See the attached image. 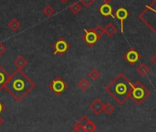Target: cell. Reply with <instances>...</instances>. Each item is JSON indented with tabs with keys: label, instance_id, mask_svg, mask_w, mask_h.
Here are the masks:
<instances>
[{
	"label": "cell",
	"instance_id": "obj_14",
	"mask_svg": "<svg viewBox=\"0 0 156 132\" xmlns=\"http://www.w3.org/2000/svg\"><path fill=\"white\" fill-rule=\"evenodd\" d=\"M104 31H105V33H106L109 37H112V36L118 31V29H117V28H116L113 24L109 23V24H107L106 27L104 28Z\"/></svg>",
	"mask_w": 156,
	"mask_h": 132
},
{
	"label": "cell",
	"instance_id": "obj_3",
	"mask_svg": "<svg viewBox=\"0 0 156 132\" xmlns=\"http://www.w3.org/2000/svg\"><path fill=\"white\" fill-rule=\"evenodd\" d=\"M139 19L156 35V0L145 6L144 10L139 16Z\"/></svg>",
	"mask_w": 156,
	"mask_h": 132
},
{
	"label": "cell",
	"instance_id": "obj_17",
	"mask_svg": "<svg viewBox=\"0 0 156 132\" xmlns=\"http://www.w3.org/2000/svg\"><path fill=\"white\" fill-rule=\"evenodd\" d=\"M42 12H43V14H44L47 17H52L53 15H55L56 10H55V8H54L53 6H51L50 5H47V6L43 8Z\"/></svg>",
	"mask_w": 156,
	"mask_h": 132
},
{
	"label": "cell",
	"instance_id": "obj_24",
	"mask_svg": "<svg viewBox=\"0 0 156 132\" xmlns=\"http://www.w3.org/2000/svg\"><path fill=\"white\" fill-rule=\"evenodd\" d=\"M90 120V119L88 118V116H86V115H84V116H82L79 120H78V122H77V124H79V125H80L82 128H83V126L88 122Z\"/></svg>",
	"mask_w": 156,
	"mask_h": 132
},
{
	"label": "cell",
	"instance_id": "obj_8",
	"mask_svg": "<svg viewBox=\"0 0 156 132\" xmlns=\"http://www.w3.org/2000/svg\"><path fill=\"white\" fill-rule=\"evenodd\" d=\"M129 17V12H128V10L125 8V7H123V6H121V7H119L116 11H115V13H114V15H113V17H116L117 19H119L120 21H121V29H122V33H124V21H125V19Z\"/></svg>",
	"mask_w": 156,
	"mask_h": 132
},
{
	"label": "cell",
	"instance_id": "obj_5",
	"mask_svg": "<svg viewBox=\"0 0 156 132\" xmlns=\"http://www.w3.org/2000/svg\"><path fill=\"white\" fill-rule=\"evenodd\" d=\"M49 88L57 96H61L68 89V85L61 77H56L49 84Z\"/></svg>",
	"mask_w": 156,
	"mask_h": 132
},
{
	"label": "cell",
	"instance_id": "obj_10",
	"mask_svg": "<svg viewBox=\"0 0 156 132\" xmlns=\"http://www.w3.org/2000/svg\"><path fill=\"white\" fill-rule=\"evenodd\" d=\"M103 107H104V104L103 102L99 99V98H96L93 102H91V104L90 105V109L95 114V115H101L102 112H103Z\"/></svg>",
	"mask_w": 156,
	"mask_h": 132
},
{
	"label": "cell",
	"instance_id": "obj_9",
	"mask_svg": "<svg viewBox=\"0 0 156 132\" xmlns=\"http://www.w3.org/2000/svg\"><path fill=\"white\" fill-rule=\"evenodd\" d=\"M82 40L90 47L96 44V42L99 40V38L97 37L96 33L93 29H84V34L82 36Z\"/></svg>",
	"mask_w": 156,
	"mask_h": 132
},
{
	"label": "cell",
	"instance_id": "obj_2",
	"mask_svg": "<svg viewBox=\"0 0 156 132\" xmlns=\"http://www.w3.org/2000/svg\"><path fill=\"white\" fill-rule=\"evenodd\" d=\"M133 83L123 74H119L106 87L105 91L118 103L122 106L130 98Z\"/></svg>",
	"mask_w": 156,
	"mask_h": 132
},
{
	"label": "cell",
	"instance_id": "obj_11",
	"mask_svg": "<svg viewBox=\"0 0 156 132\" xmlns=\"http://www.w3.org/2000/svg\"><path fill=\"white\" fill-rule=\"evenodd\" d=\"M99 12L104 17H113V9L112 6L110 4H103L100 6L99 8Z\"/></svg>",
	"mask_w": 156,
	"mask_h": 132
},
{
	"label": "cell",
	"instance_id": "obj_21",
	"mask_svg": "<svg viewBox=\"0 0 156 132\" xmlns=\"http://www.w3.org/2000/svg\"><path fill=\"white\" fill-rule=\"evenodd\" d=\"M88 75H89V77H90L91 80L96 81V80H98V79L100 78V76H101V72H100L99 70H97L96 68H93V69H91V71H90V73L88 74Z\"/></svg>",
	"mask_w": 156,
	"mask_h": 132
},
{
	"label": "cell",
	"instance_id": "obj_25",
	"mask_svg": "<svg viewBox=\"0 0 156 132\" xmlns=\"http://www.w3.org/2000/svg\"><path fill=\"white\" fill-rule=\"evenodd\" d=\"M80 2V4H82L83 6H85L86 8H89L94 2L95 0H79Z\"/></svg>",
	"mask_w": 156,
	"mask_h": 132
},
{
	"label": "cell",
	"instance_id": "obj_7",
	"mask_svg": "<svg viewBox=\"0 0 156 132\" xmlns=\"http://www.w3.org/2000/svg\"><path fill=\"white\" fill-rule=\"evenodd\" d=\"M123 57L125 61L131 65H134L141 60V54L133 48H131L130 50H128Z\"/></svg>",
	"mask_w": 156,
	"mask_h": 132
},
{
	"label": "cell",
	"instance_id": "obj_18",
	"mask_svg": "<svg viewBox=\"0 0 156 132\" xmlns=\"http://www.w3.org/2000/svg\"><path fill=\"white\" fill-rule=\"evenodd\" d=\"M8 27H9V28H10L12 31H16V30L21 27V24H20V22H19L16 18H12V19L8 22Z\"/></svg>",
	"mask_w": 156,
	"mask_h": 132
},
{
	"label": "cell",
	"instance_id": "obj_31",
	"mask_svg": "<svg viewBox=\"0 0 156 132\" xmlns=\"http://www.w3.org/2000/svg\"><path fill=\"white\" fill-rule=\"evenodd\" d=\"M59 1H60V2H61L62 4H66V3H68V2H69V0H59Z\"/></svg>",
	"mask_w": 156,
	"mask_h": 132
},
{
	"label": "cell",
	"instance_id": "obj_26",
	"mask_svg": "<svg viewBox=\"0 0 156 132\" xmlns=\"http://www.w3.org/2000/svg\"><path fill=\"white\" fill-rule=\"evenodd\" d=\"M5 51H6V47L2 42H0V56H2Z\"/></svg>",
	"mask_w": 156,
	"mask_h": 132
},
{
	"label": "cell",
	"instance_id": "obj_6",
	"mask_svg": "<svg viewBox=\"0 0 156 132\" xmlns=\"http://www.w3.org/2000/svg\"><path fill=\"white\" fill-rule=\"evenodd\" d=\"M54 48V55H64L69 49L70 45L68 41H66L63 38H59L53 45Z\"/></svg>",
	"mask_w": 156,
	"mask_h": 132
},
{
	"label": "cell",
	"instance_id": "obj_4",
	"mask_svg": "<svg viewBox=\"0 0 156 132\" xmlns=\"http://www.w3.org/2000/svg\"><path fill=\"white\" fill-rule=\"evenodd\" d=\"M150 94L151 93L148 88L143 83L138 81L132 85V93L130 98L136 106H140L150 96Z\"/></svg>",
	"mask_w": 156,
	"mask_h": 132
},
{
	"label": "cell",
	"instance_id": "obj_22",
	"mask_svg": "<svg viewBox=\"0 0 156 132\" xmlns=\"http://www.w3.org/2000/svg\"><path fill=\"white\" fill-rule=\"evenodd\" d=\"M114 110H115V107H114L112 104H110V103H108V104H104V107H103V112H104L106 115H108V116L112 115V114L114 112Z\"/></svg>",
	"mask_w": 156,
	"mask_h": 132
},
{
	"label": "cell",
	"instance_id": "obj_19",
	"mask_svg": "<svg viewBox=\"0 0 156 132\" xmlns=\"http://www.w3.org/2000/svg\"><path fill=\"white\" fill-rule=\"evenodd\" d=\"M97 130L96 124H94L92 121L89 120L84 126H83V131L84 132H93Z\"/></svg>",
	"mask_w": 156,
	"mask_h": 132
},
{
	"label": "cell",
	"instance_id": "obj_16",
	"mask_svg": "<svg viewBox=\"0 0 156 132\" xmlns=\"http://www.w3.org/2000/svg\"><path fill=\"white\" fill-rule=\"evenodd\" d=\"M137 72H138V74H139L141 76H146V75L149 74V72H150V68L147 66V64L142 63V64H140V66L137 68Z\"/></svg>",
	"mask_w": 156,
	"mask_h": 132
},
{
	"label": "cell",
	"instance_id": "obj_20",
	"mask_svg": "<svg viewBox=\"0 0 156 132\" xmlns=\"http://www.w3.org/2000/svg\"><path fill=\"white\" fill-rule=\"evenodd\" d=\"M81 8H82V6H80V4L79 2H74V3H73V4H71V5H70V6H69V10H70V12H71V13H73V14H75V15L79 14V13L80 12Z\"/></svg>",
	"mask_w": 156,
	"mask_h": 132
},
{
	"label": "cell",
	"instance_id": "obj_28",
	"mask_svg": "<svg viewBox=\"0 0 156 132\" xmlns=\"http://www.w3.org/2000/svg\"><path fill=\"white\" fill-rule=\"evenodd\" d=\"M151 61H152V62L156 66V52L152 56V59H151Z\"/></svg>",
	"mask_w": 156,
	"mask_h": 132
},
{
	"label": "cell",
	"instance_id": "obj_12",
	"mask_svg": "<svg viewBox=\"0 0 156 132\" xmlns=\"http://www.w3.org/2000/svg\"><path fill=\"white\" fill-rule=\"evenodd\" d=\"M9 74L3 68L2 65H0V91L5 89V84L9 78Z\"/></svg>",
	"mask_w": 156,
	"mask_h": 132
},
{
	"label": "cell",
	"instance_id": "obj_30",
	"mask_svg": "<svg viewBox=\"0 0 156 132\" xmlns=\"http://www.w3.org/2000/svg\"><path fill=\"white\" fill-rule=\"evenodd\" d=\"M102 1H103L105 4H110V3H111V2H112L113 0H102Z\"/></svg>",
	"mask_w": 156,
	"mask_h": 132
},
{
	"label": "cell",
	"instance_id": "obj_1",
	"mask_svg": "<svg viewBox=\"0 0 156 132\" xmlns=\"http://www.w3.org/2000/svg\"><path fill=\"white\" fill-rule=\"evenodd\" d=\"M35 83L22 70L17 69L11 74L5 84V89L17 102H20L30 91L35 88Z\"/></svg>",
	"mask_w": 156,
	"mask_h": 132
},
{
	"label": "cell",
	"instance_id": "obj_27",
	"mask_svg": "<svg viewBox=\"0 0 156 132\" xmlns=\"http://www.w3.org/2000/svg\"><path fill=\"white\" fill-rule=\"evenodd\" d=\"M5 107L4 106V104L0 101V114L2 113V112H4L5 111Z\"/></svg>",
	"mask_w": 156,
	"mask_h": 132
},
{
	"label": "cell",
	"instance_id": "obj_29",
	"mask_svg": "<svg viewBox=\"0 0 156 132\" xmlns=\"http://www.w3.org/2000/svg\"><path fill=\"white\" fill-rule=\"evenodd\" d=\"M3 123H4V119L0 116V127L3 125Z\"/></svg>",
	"mask_w": 156,
	"mask_h": 132
},
{
	"label": "cell",
	"instance_id": "obj_23",
	"mask_svg": "<svg viewBox=\"0 0 156 132\" xmlns=\"http://www.w3.org/2000/svg\"><path fill=\"white\" fill-rule=\"evenodd\" d=\"M93 30H94V32L96 33V35H97V37L99 38V40L102 37V35L105 33V31H104V28L102 27V26H101V25H98V26H96V28H93Z\"/></svg>",
	"mask_w": 156,
	"mask_h": 132
},
{
	"label": "cell",
	"instance_id": "obj_13",
	"mask_svg": "<svg viewBox=\"0 0 156 132\" xmlns=\"http://www.w3.org/2000/svg\"><path fill=\"white\" fill-rule=\"evenodd\" d=\"M27 60L24 57V56H22V55H20V56H18L15 61H14V64L16 65V67L17 68V69H19V70H22V69H24L27 65Z\"/></svg>",
	"mask_w": 156,
	"mask_h": 132
},
{
	"label": "cell",
	"instance_id": "obj_15",
	"mask_svg": "<svg viewBox=\"0 0 156 132\" xmlns=\"http://www.w3.org/2000/svg\"><path fill=\"white\" fill-rule=\"evenodd\" d=\"M90 83L86 79V78H81L79 82H78V87L81 90V91H86L90 88Z\"/></svg>",
	"mask_w": 156,
	"mask_h": 132
}]
</instances>
